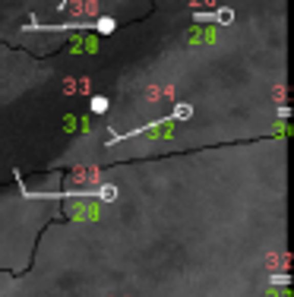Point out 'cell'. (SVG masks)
<instances>
[{
    "label": "cell",
    "instance_id": "cell-1",
    "mask_svg": "<svg viewBox=\"0 0 294 297\" xmlns=\"http://www.w3.org/2000/svg\"><path fill=\"white\" fill-rule=\"evenodd\" d=\"M104 108H108V98H92V111H98V114H101Z\"/></svg>",
    "mask_w": 294,
    "mask_h": 297
}]
</instances>
